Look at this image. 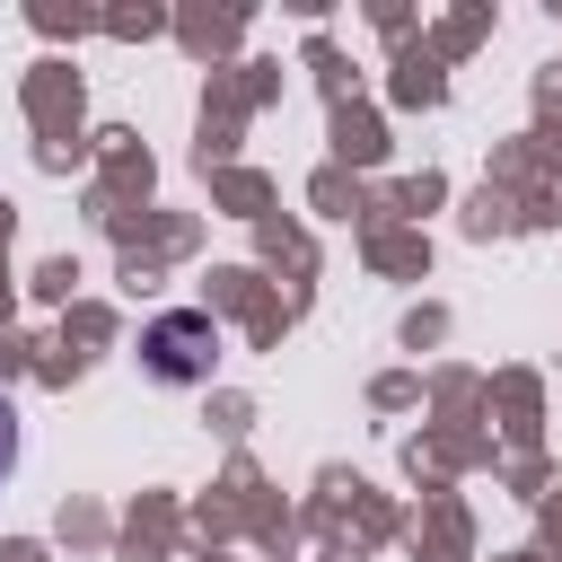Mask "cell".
I'll return each mask as SVG.
<instances>
[{"instance_id":"2","label":"cell","mask_w":562,"mask_h":562,"mask_svg":"<svg viewBox=\"0 0 562 562\" xmlns=\"http://www.w3.org/2000/svg\"><path fill=\"white\" fill-rule=\"evenodd\" d=\"M9 474H18V404L0 395V483H9Z\"/></svg>"},{"instance_id":"1","label":"cell","mask_w":562,"mask_h":562,"mask_svg":"<svg viewBox=\"0 0 562 562\" xmlns=\"http://www.w3.org/2000/svg\"><path fill=\"white\" fill-rule=\"evenodd\" d=\"M140 369H149L158 386H202V378L220 369V325H211L202 307L149 316V325H140Z\"/></svg>"}]
</instances>
